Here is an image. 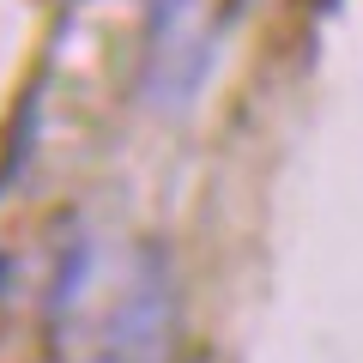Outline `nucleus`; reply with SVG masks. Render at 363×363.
I'll return each mask as SVG.
<instances>
[{
  "label": "nucleus",
  "mask_w": 363,
  "mask_h": 363,
  "mask_svg": "<svg viewBox=\"0 0 363 363\" xmlns=\"http://www.w3.org/2000/svg\"><path fill=\"white\" fill-rule=\"evenodd\" d=\"M55 333L67 363H164L169 279L152 248L85 242L55 285Z\"/></svg>",
  "instance_id": "1"
},
{
  "label": "nucleus",
  "mask_w": 363,
  "mask_h": 363,
  "mask_svg": "<svg viewBox=\"0 0 363 363\" xmlns=\"http://www.w3.org/2000/svg\"><path fill=\"white\" fill-rule=\"evenodd\" d=\"M200 13H206V0H152V55H145V91H152L157 104L188 97V91H194V79L206 73Z\"/></svg>",
  "instance_id": "2"
}]
</instances>
